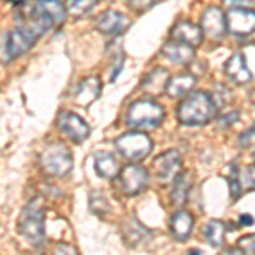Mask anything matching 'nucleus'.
Wrapping results in <instances>:
<instances>
[{
    "mask_svg": "<svg viewBox=\"0 0 255 255\" xmlns=\"http://www.w3.org/2000/svg\"><path fill=\"white\" fill-rule=\"evenodd\" d=\"M51 255H79V254H77V250L73 249L72 245L58 244V245H55V250H53Z\"/></svg>",
    "mask_w": 255,
    "mask_h": 255,
    "instance_id": "2f4dec72",
    "label": "nucleus"
},
{
    "mask_svg": "<svg viewBox=\"0 0 255 255\" xmlns=\"http://www.w3.org/2000/svg\"><path fill=\"white\" fill-rule=\"evenodd\" d=\"M17 232L31 245H41L44 242V208L41 199H32L22 209L17 220Z\"/></svg>",
    "mask_w": 255,
    "mask_h": 255,
    "instance_id": "f03ea898",
    "label": "nucleus"
},
{
    "mask_svg": "<svg viewBox=\"0 0 255 255\" xmlns=\"http://www.w3.org/2000/svg\"><path fill=\"white\" fill-rule=\"evenodd\" d=\"M116 150L128 160H141L153 150V141L146 133L141 131H131L116 139Z\"/></svg>",
    "mask_w": 255,
    "mask_h": 255,
    "instance_id": "39448f33",
    "label": "nucleus"
},
{
    "mask_svg": "<svg viewBox=\"0 0 255 255\" xmlns=\"http://www.w3.org/2000/svg\"><path fill=\"white\" fill-rule=\"evenodd\" d=\"M153 172L158 182L167 186L182 174V158L175 150H168L153 160Z\"/></svg>",
    "mask_w": 255,
    "mask_h": 255,
    "instance_id": "423d86ee",
    "label": "nucleus"
},
{
    "mask_svg": "<svg viewBox=\"0 0 255 255\" xmlns=\"http://www.w3.org/2000/svg\"><path fill=\"white\" fill-rule=\"evenodd\" d=\"M165 111L155 101H136L129 106L126 114V123L138 129H153L162 125Z\"/></svg>",
    "mask_w": 255,
    "mask_h": 255,
    "instance_id": "7ed1b4c3",
    "label": "nucleus"
},
{
    "mask_svg": "<svg viewBox=\"0 0 255 255\" xmlns=\"http://www.w3.org/2000/svg\"><path fill=\"white\" fill-rule=\"evenodd\" d=\"M148 184V172L139 165H126L119 172V186L126 196H136Z\"/></svg>",
    "mask_w": 255,
    "mask_h": 255,
    "instance_id": "6e6552de",
    "label": "nucleus"
},
{
    "mask_svg": "<svg viewBox=\"0 0 255 255\" xmlns=\"http://www.w3.org/2000/svg\"><path fill=\"white\" fill-rule=\"evenodd\" d=\"M189 187H191V182H189L187 174H180L177 179L174 180V191H172V201L175 204H184L187 201V194H189Z\"/></svg>",
    "mask_w": 255,
    "mask_h": 255,
    "instance_id": "b1692460",
    "label": "nucleus"
},
{
    "mask_svg": "<svg viewBox=\"0 0 255 255\" xmlns=\"http://www.w3.org/2000/svg\"><path fill=\"white\" fill-rule=\"evenodd\" d=\"M238 146H240L242 150L255 146V126L250 128L249 131H245V133L242 134L240 138H238Z\"/></svg>",
    "mask_w": 255,
    "mask_h": 255,
    "instance_id": "c756f323",
    "label": "nucleus"
},
{
    "mask_svg": "<svg viewBox=\"0 0 255 255\" xmlns=\"http://www.w3.org/2000/svg\"><path fill=\"white\" fill-rule=\"evenodd\" d=\"M101 87H102V84L97 75L87 77L85 80L80 82L79 89H77V94H75V101L79 102L80 106L92 104L99 97V94H101Z\"/></svg>",
    "mask_w": 255,
    "mask_h": 255,
    "instance_id": "f3484780",
    "label": "nucleus"
},
{
    "mask_svg": "<svg viewBox=\"0 0 255 255\" xmlns=\"http://www.w3.org/2000/svg\"><path fill=\"white\" fill-rule=\"evenodd\" d=\"M254 223V218L250 216V215H242L240 216V225H244V226H250Z\"/></svg>",
    "mask_w": 255,
    "mask_h": 255,
    "instance_id": "473e14b6",
    "label": "nucleus"
},
{
    "mask_svg": "<svg viewBox=\"0 0 255 255\" xmlns=\"http://www.w3.org/2000/svg\"><path fill=\"white\" fill-rule=\"evenodd\" d=\"M201 29L203 34L213 41H220L226 34V15L220 7H208L201 17Z\"/></svg>",
    "mask_w": 255,
    "mask_h": 255,
    "instance_id": "1a4fd4ad",
    "label": "nucleus"
},
{
    "mask_svg": "<svg viewBox=\"0 0 255 255\" xmlns=\"http://www.w3.org/2000/svg\"><path fill=\"white\" fill-rule=\"evenodd\" d=\"M36 41L38 39H36L29 31L17 26L14 31L9 32V36H7V44H5L7 56H9V58H17V56L24 55Z\"/></svg>",
    "mask_w": 255,
    "mask_h": 255,
    "instance_id": "f8f14e48",
    "label": "nucleus"
},
{
    "mask_svg": "<svg viewBox=\"0 0 255 255\" xmlns=\"http://www.w3.org/2000/svg\"><path fill=\"white\" fill-rule=\"evenodd\" d=\"M94 167H96V172L102 179H113L119 174V167L116 158L111 153H97L96 158H94Z\"/></svg>",
    "mask_w": 255,
    "mask_h": 255,
    "instance_id": "aec40b11",
    "label": "nucleus"
},
{
    "mask_svg": "<svg viewBox=\"0 0 255 255\" xmlns=\"http://www.w3.org/2000/svg\"><path fill=\"white\" fill-rule=\"evenodd\" d=\"M58 128L61 133H65L70 139L75 143H82L90 134V128L82 118L73 113H60L58 116Z\"/></svg>",
    "mask_w": 255,
    "mask_h": 255,
    "instance_id": "9d476101",
    "label": "nucleus"
},
{
    "mask_svg": "<svg viewBox=\"0 0 255 255\" xmlns=\"http://www.w3.org/2000/svg\"><path fill=\"white\" fill-rule=\"evenodd\" d=\"M226 255H245V252H244V250H240V249H230Z\"/></svg>",
    "mask_w": 255,
    "mask_h": 255,
    "instance_id": "72a5a7b5",
    "label": "nucleus"
},
{
    "mask_svg": "<svg viewBox=\"0 0 255 255\" xmlns=\"http://www.w3.org/2000/svg\"><path fill=\"white\" fill-rule=\"evenodd\" d=\"M225 73L235 84H247V82L252 80V73H250L249 67H247L245 56L242 53H237V55H233L232 58L226 61Z\"/></svg>",
    "mask_w": 255,
    "mask_h": 255,
    "instance_id": "2eb2a0df",
    "label": "nucleus"
},
{
    "mask_svg": "<svg viewBox=\"0 0 255 255\" xmlns=\"http://www.w3.org/2000/svg\"><path fill=\"white\" fill-rule=\"evenodd\" d=\"M194 228V218L186 209L177 211L170 220V232L177 240H187Z\"/></svg>",
    "mask_w": 255,
    "mask_h": 255,
    "instance_id": "dca6fc26",
    "label": "nucleus"
},
{
    "mask_svg": "<svg viewBox=\"0 0 255 255\" xmlns=\"http://www.w3.org/2000/svg\"><path fill=\"white\" fill-rule=\"evenodd\" d=\"M97 0H67L68 5V12L75 17H80V15H85L87 12H90L96 7Z\"/></svg>",
    "mask_w": 255,
    "mask_h": 255,
    "instance_id": "393cba45",
    "label": "nucleus"
},
{
    "mask_svg": "<svg viewBox=\"0 0 255 255\" xmlns=\"http://www.w3.org/2000/svg\"><path fill=\"white\" fill-rule=\"evenodd\" d=\"M96 26L99 32H102V34L118 36V34H123V32L129 27V19H128L125 14H121V12L106 10L97 17Z\"/></svg>",
    "mask_w": 255,
    "mask_h": 255,
    "instance_id": "9b49d317",
    "label": "nucleus"
},
{
    "mask_svg": "<svg viewBox=\"0 0 255 255\" xmlns=\"http://www.w3.org/2000/svg\"><path fill=\"white\" fill-rule=\"evenodd\" d=\"M168 72L165 68H155L153 72H150L146 75V79L143 80L141 89L145 90L150 96H160L162 92L167 90V84H168Z\"/></svg>",
    "mask_w": 255,
    "mask_h": 255,
    "instance_id": "a211bd4d",
    "label": "nucleus"
},
{
    "mask_svg": "<svg viewBox=\"0 0 255 255\" xmlns=\"http://www.w3.org/2000/svg\"><path fill=\"white\" fill-rule=\"evenodd\" d=\"M226 29L235 36H249L255 31V10L232 7L226 14Z\"/></svg>",
    "mask_w": 255,
    "mask_h": 255,
    "instance_id": "0eeeda50",
    "label": "nucleus"
},
{
    "mask_svg": "<svg viewBox=\"0 0 255 255\" xmlns=\"http://www.w3.org/2000/svg\"><path fill=\"white\" fill-rule=\"evenodd\" d=\"M14 3H22V2H26V0H12Z\"/></svg>",
    "mask_w": 255,
    "mask_h": 255,
    "instance_id": "c9c22d12",
    "label": "nucleus"
},
{
    "mask_svg": "<svg viewBox=\"0 0 255 255\" xmlns=\"http://www.w3.org/2000/svg\"><path fill=\"white\" fill-rule=\"evenodd\" d=\"M39 5L43 7V10L46 12V15L53 20L55 26H58L65 20L67 10H65L63 2H60V0H39Z\"/></svg>",
    "mask_w": 255,
    "mask_h": 255,
    "instance_id": "5701e85b",
    "label": "nucleus"
},
{
    "mask_svg": "<svg viewBox=\"0 0 255 255\" xmlns=\"http://www.w3.org/2000/svg\"><path fill=\"white\" fill-rule=\"evenodd\" d=\"M254 158H255V153H254Z\"/></svg>",
    "mask_w": 255,
    "mask_h": 255,
    "instance_id": "e433bc0d",
    "label": "nucleus"
},
{
    "mask_svg": "<svg viewBox=\"0 0 255 255\" xmlns=\"http://www.w3.org/2000/svg\"><path fill=\"white\" fill-rule=\"evenodd\" d=\"M228 182H230V192H232V197L233 199H238V197L242 196V192H244V189H242V184H240V170H238L237 167H232Z\"/></svg>",
    "mask_w": 255,
    "mask_h": 255,
    "instance_id": "bb28decb",
    "label": "nucleus"
},
{
    "mask_svg": "<svg viewBox=\"0 0 255 255\" xmlns=\"http://www.w3.org/2000/svg\"><path fill=\"white\" fill-rule=\"evenodd\" d=\"M123 235H125V240L129 245H138L139 242L146 238L148 230H145V226L139 223L136 218H129L123 226Z\"/></svg>",
    "mask_w": 255,
    "mask_h": 255,
    "instance_id": "412c9836",
    "label": "nucleus"
},
{
    "mask_svg": "<svg viewBox=\"0 0 255 255\" xmlns=\"http://www.w3.org/2000/svg\"><path fill=\"white\" fill-rule=\"evenodd\" d=\"M238 247H240L244 252L255 255V235H245L238 240Z\"/></svg>",
    "mask_w": 255,
    "mask_h": 255,
    "instance_id": "7c9ffc66",
    "label": "nucleus"
},
{
    "mask_svg": "<svg viewBox=\"0 0 255 255\" xmlns=\"http://www.w3.org/2000/svg\"><path fill=\"white\" fill-rule=\"evenodd\" d=\"M41 168L51 177H65L72 172L73 157L63 143H53L46 146L39 157Z\"/></svg>",
    "mask_w": 255,
    "mask_h": 255,
    "instance_id": "20e7f679",
    "label": "nucleus"
},
{
    "mask_svg": "<svg viewBox=\"0 0 255 255\" xmlns=\"http://www.w3.org/2000/svg\"><path fill=\"white\" fill-rule=\"evenodd\" d=\"M155 2H157V0H128V5H129L131 10L141 14V12L150 10L151 7L155 5Z\"/></svg>",
    "mask_w": 255,
    "mask_h": 255,
    "instance_id": "c85d7f7f",
    "label": "nucleus"
},
{
    "mask_svg": "<svg viewBox=\"0 0 255 255\" xmlns=\"http://www.w3.org/2000/svg\"><path fill=\"white\" fill-rule=\"evenodd\" d=\"M203 29L201 26L189 22V20H179L172 29V39L180 41V43H186L189 46L196 48L203 43Z\"/></svg>",
    "mask_w": 255,
    "mask_h": 255,
    "instance_id": "ddd939ff",
    "label": "nucleus"
},
{
    "mask_svg": "<svg viewBox=\"0 0 255 255\" xmlns=\"http://www.w3.org/2000/svg\"><path fill=\"white\" fill-rule=\"evenodd\" d=\"M225 225L223 221L220 220H213L209 221L206 225V228H204V238H206V242L211 247H221L225 244Z\"/></svg>",
    "mask_w": 255,
    "mask_h": 255,
    "instance_id": "4be33fe9",
    "label": "nucleus"
},
{
    "mask_svg": "<svg viewBox=\"0 0 255 255\" xmlns=\"http://www.w3.org/2000/svg\"><path fill=\"white\" fill-rule=\"evenodd\" d=\"M89 201H90V209H92L94 213H97V215H104V213L109 211V203L102 192H99V191L90 192Z\"/></svg>",
    "mask_w": 255,
    "mask_h": 255,
    "instance_id": "a878e982",
    "label": "nucleus"
},
{
    "mask_svg": "<svg viewBox=\"0 0 255 255\" xmlns=\"http://www.w3.org/2000/svg\"><path fill=\"white\" fill-rule=\"evenodd\" d=\"M162 55L167 56L172 63H179V65H186L191 63L194 60V48L189 46L186 43H180V41H167L162 48Z\"/></svg>",
    "mask_w": 255,
    "mask_h": 255,
    "instance_id": "4468645a",
    "label": "nucleus"
},
{
    "mask_svg": "<svg viewBox=\"0 0 255 255\" xmlns=\"http://www.w3.org/2000/svg\"><path fill=\"white\" fill-rule=\"evenodd\" d=\"M194 85H196L194 75H191V73H180V75H175L174 79L168 80L165 92L170 97H182L191 92Z\"/></svg>",
    "mask_w": 255,
    "mask_h": 255,
    "instance_id": "6ab92c4d",
    "label": "nucleus"
},
{
    "mask_svg": "<svg viewBox=\"0 0 255 255\" xmlns=\"http://www.w3.org/2000/svg\"><path fill=\"white\" fill-rule=\"evenodd\" d=\"M216 102L208 92H192L177 108V118L182 125L203 126L216 116Z\"/></svg>",
    "mask_w": 255,
    "mask_h": 255,
    "instance_id": "f257e3e1",
    "label": "nucleus"
},
{
    "mask_svg": "<svg viewBox=\"0 0 255 255\" xmlns=\"http://www.w3.org/2000/svg\"><path fill=\"white\" fill-rule=\"evenodd\" d=\"M189 255H204V254L201 252V250H197V249H192L191 252H189Z\"/></svg>",
    "mask_w": 255,
    "mask_h": 255,
    "instance_id": "f704fd0d",
    "label": "nucleus"
},
{
    "mask_svg": "<svg viewBox=\"0 0 255 255\" xmlns=\"http://www.w3.org/2000/svg\"><path fill=\"white\" fill-rule=\"evenodd\" d=\"M240 184L244 191H255V165L247 167L240 172Z\"/></svg>",
    "mask_w": 255,
    "mask_h": 255,
    "instance_id": "cd10ccee",
    "label": "nucleus"
}]
</instances>
